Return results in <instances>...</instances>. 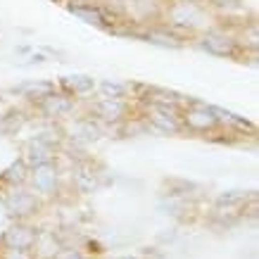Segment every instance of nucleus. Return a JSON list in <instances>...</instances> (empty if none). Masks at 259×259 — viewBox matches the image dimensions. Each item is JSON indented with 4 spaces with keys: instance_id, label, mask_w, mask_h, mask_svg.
<instances>
[{
    "instance_id": "20e7f679",
    "label": "nucleus",
    "mask_w": 259,
    "mask_h": 259,
    "mask_svg": "<svg viewBox=\"0 0 259 259\" xmlns=\"http://www.w3.org/2000/svg\"><path fill=\"white\" fill-rule=\"evenodd\" d=\"M100 110L105 112V114H110V119H112V114H119V112H121V107H119L117 102H105Z\"/></svg>"
},
{
    "instance_id": "39448f33",
    "label": "nucleus",
    "mask_w": 259,
    "mask_h": 259,
    "mask_svg": "<svg viewBox=\"0 0 259 259\" xmlns=\"http://www.w3.org/2000/svg\"><path fill=\"white\" fill-rule=\"evenodd\" d=\"M105 93L117 95V93H121V88H119V86H110V83H107V86H105Z\"/></svg>"
},
{
    "instance_id": "f257e3e1",
    "label": "nucleus",
    "mask_w": 259,
    "mask_h": 259,
    "mask_svg": "<svg viewBox=\"0 0 259 259\" xmlns=\"http://www.w3.org/2000/svg\"><path fill=\"white\" fill-rule=\"evenodd\" d=\"M186 121H188L193 128H209L214 124V117L207 110H193L186 114Z\"/></svg>"
},
{
    "instance_id": "7ed1b4c3",
    "label": "nucleus",
    "mask_w": 259,
    "mask_h": 259,
    "mask_svg": "<svg viewBox=\"0 0 259 259\" xmlns=\"http://www.w3.org/2000/svg\"><path fill=\"white\" fill-rule=\"evenodd\" d=\"M36 181H38L40 188H48V186H50V171H48V169H40V174H36Z\"/></svg>"
},
{
    "instance_id": "f03ea898",
    "label": "nucleus",
    "mask_w": 259,
    "mask_h": 259,
    "mask_svg": "<svg viewBox=\"0 0 259 259\" xmlns=\"http://www.w3.org/2000/svg\"><path fill=\"white\" fill-rule=\"evenodd\" d=\"M204 46L209 48L212 53H221V55H224V53H228V50H231V43H228L226 38H221V36H209V38H207V43H204Z\"/></svg>"
}]
</instances>
